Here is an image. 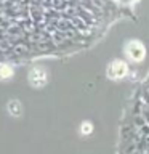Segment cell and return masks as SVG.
<instances>
[{"label":"cell","mask_w":149,"mask_h":154,"mask_svg":"<svg viewBox=\"0 0 149 154\" xmlns=\"http://www.w3.org/2000/svg\"><path fill=\"white\" fill-rule=\"evenodd\" d=\"M128 72V66L127 63L122 61V60H114L111 64L108 66V77L112 80H117V79H123Z\"/></svg>","instance_id":"obj_3"},{"label":"cell","mask_w":149,"mask_h":154,"mask_svg":"<svg viewBox=\"0 0 149 154\" xmlns=\"http://www.w3.org/2000/svg\"><path fill=\"white\" fill-rule=\"evenodd\" d=\"M91 132H93V125H91L90 122H84L80 125V133L82 135H90Z\"/></svg>","instance_id":"obj_7"},{"label":"cell","mask_w":149,"mask_h":154,"mask_svg":"<svg viewBox=\"0 0 149 154\" xmlns=\"http://www.w3.org/2000/svg\"><path fill=\"white\" fill-rule=\"evenodd\" d=\"M11 51H13L16 56H23V55H27L31 50H29V47L26 45V43H18V45H14V47L11 48Z\"/></svg>","instance_id":"obj_6"},{"label":"cell","mask_w":149,"mask_h":154,"mask_svg":"<svg viewBox=\"0 0 149 154\" xmlns=\"http://www.w3.org/2000/svg\"><path fill=\"white\" fill-rule=\"evenodd\" d=\"M27 79H29V84H31L34 88H40V87H43L47 84L48 74H47V71L43 69V67L35 66V67H32V69L29 71Z\"/></svg>","instance_id":"obj_2"},{"label":"cell","mask_w":149,"mask_h":154,"mask_svg":"<svg viewBox=\"0 0 149 154\" xmlns=\"http://www.w3.org/2000/svg\"><path fill=\"white\" fill-rule=\"evenodd\" d=\"M13 77V67L10 64H0V79L8 80Z\"/></svg>","instance_id":"obj_5"},{"label":"cell","mask_w":149,"mask_h":154,"mask_svg":"<svg viewBox=\"0 0 149 154\" xmlns=\"http://www.w3.org/2000/svg\"><path fill=\"white\" fill-rule=\"evenodd\" d=\"M125 55L130 61L133 63H141L146 56V48L139 40H130L125 45Z\"/></svg>","instance_id":"obj_1"},{"label":"cell","mask_w":149,"mask_h":154,"mask_svg":"<svg viewBox=\"0 0 149 154\" xmlns=\"http://www.w3.org/2000/svg\"><path fill=\"white\" fill-rule=\"evenodd\" d=\"M7 109H8V112L13 116V117H18V116H21L23 112V108H21V103H19L18 100H11L8 103L7 106Z\"/></svg>","instance_id":"obj_4"}]
</instances>
